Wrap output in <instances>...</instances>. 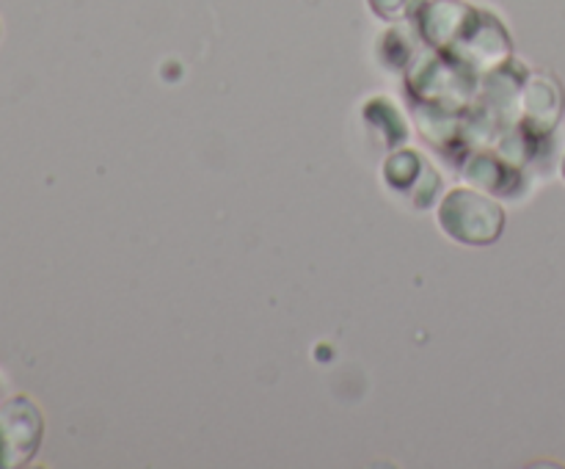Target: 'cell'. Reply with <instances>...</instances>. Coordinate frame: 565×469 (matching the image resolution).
Listing matches in <instances>:
<instances>
[{
    "label": "cell",
    "instance_id": "cell-1",
    "mask_svg": "<svg viewBox=\"0 0 565 469\" xmlns=\"http://www.w3.org/2000/svg\"><path fill=\"white\" fill-rule=\"evenodd\" d=\"M439 218L447 235L461 243H472V246L494 243L505 226V213H502L500 204L486 199L483 193L469 191V188L452 191L445 199Z\"/></svg>",
    "mask_w": 565,
    "mask_h": 469
},
{
    "label": "cell",
    "instance_id": "cell-2",
    "mask_svg": "<svg viewBox=\"0 0 565 469\" xmlns=\"http://www.w3.org/2000/svg\"><path fill=\"white\" fill-rule=\"evenodd\" d=\"M42 439V419L33 403L14 397L0 408V441H3L6 463H20L36 452Z\"/></svg>",
    "mask_w": 565,
    "mask_h": 469
},
{
    "label": "cell",
    "instance_id": "cell-3",
    "mask_svg": "<svg viewBox=\"0 0 565 469\" xmlns=\"http://www.w3.org/2000/svg\"><path fill=\"white\" fill-rule=\"evenodd\" d=\"M546 99H561V92H557L555 83H546V81H539L530 86V94H527V110L533 119L544 121L546 127H552V121L557 119L555 110L546 108Z\"/></svg>",
    "mask_w": 565,
    "mask_h": 469
},
{
    "label": "cell",
    "instance_id": "cell-4",
    "mask_svg": "<svg viewBox=\"0 0 565 469\" xmlns=\"http://www.w3.org/2000/svg\"><path fill=\"white\" fill-rule=\"evenodd\" d=\"M370 6H373L381 17H397L403 11V6H406V0H370Z\"/></svg>",
    "mask_w": 565,
    "mask_h": 469
},
{
    "label": "cell",
    "instance_id": "cell-5",
    "mask_svg": "<svg viewBox=\"0 0 565 469\" xmlns=\"http://www.w3.org/2000/svg\"><path fill=\"white\" fill-rule=\"evenodd\" d=\"M6 463V452H3V441H0V467Z\"/></svg>",
    "mask_w": 565,
    "mask_h": 469
},
{
    "label": "cell",
    "instance_id": "cell-6",
    "mask_svg": "<svg viewBox=\"0 0 565 469\" xmlns=\"http://www.w3.org/2000/svg\"><path fill=\"white\" fill-rule=\"evenodd\" d=\"M563 174H565V160H563Z\"/></svg>",
    "mask_w": 565,
    "mask_h": 469
}]
</instances>
